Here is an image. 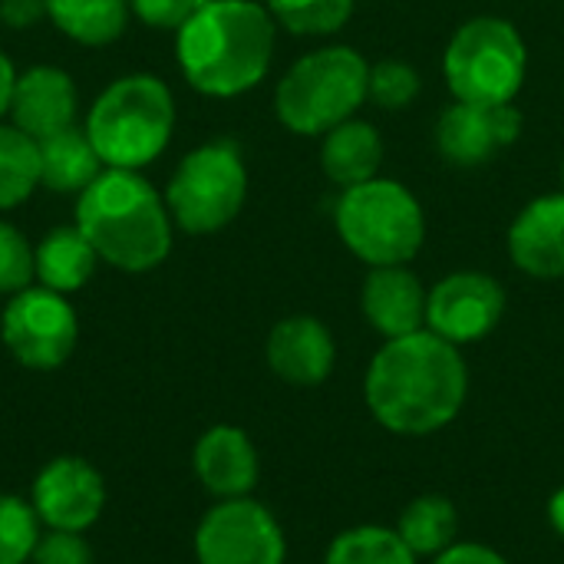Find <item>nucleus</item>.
Listing matches in <instances>:
<instances>
[{
  "instance_id": "obj_36",
  "label": "nucleus",
  "mask_w": 564,
  "mask_h": 564,
  "mask_svg": "<svg viewBox=\"0 0 564 564\" xmlns=\"http://www.w3.org/2000/svg\"><path fill=\"white\" fill-rule=\"evenodd\" d=\"M562 182H564V162H562Z\"/></svg>"
},
{
  "instance_id": "obj_10",
  "label": "nucleus",
  "mask_w": 564,
  "mask_h": 564,
  "mask_svg": "<svg viewBox=\"0 0 564 564\" xmlns=\"http://www.w3.org/2000/svg\"><path fill=\"white\" fill-rule=\"evenodd\" d=\"M198 564H284L288 542L261 502L251 496L225 499L195 529Z\"/></svg>"
},
{
  "instance_id": "obj_28",
  "label": "nucleus",
  "mask_w": 564,
  "mask_h": 564,
  "mask_svg": "<svg viewBox=\"0 0 564 564\" xmlns=\"http://www.w3.org/2000/svg\"><path fill=\"white\" fill-rule=\"evenodd\" d=\"M423 89V79L420 73L403 63V59H380L370 66V76H367V99H373L380 109H406L416 102Z\"/></svg>"
},
{
  "instance_id": "obj_25",
  "label": "nucleus",
  "mask_w": 564,
  "mask_h": 564,
  "mask_svg": "<svg viewBox=\"0 0 564 564\" xmlns=\"http://www.w3.org/2000/svg\"><path fill=\"white\" fill-rule=\"evenodd\" d=\"M324 564H416V555L406 549L397 529L357 525L330 542Z\"/></svg>"
},
{
  "instance_id": "obj_32",
  "label": "nucleus",
  "mask_w": 564,
  "mask_h": 564,
  "mask_svg": "<svg viewBox=\"0 0 564 564\" xmlns=\"http://www.w3.org/2000/svg\"><path fill=\"white\" fill-rule=\"evenodd\" d=\"M46 17V0H0V23L10 30H26Z\"/></svg>"
},
{
  "instance_id": "obj_6",
  "label": "nucleus",
  "mask_w": 564,
  "mask_h": 564,
  "mask_svg": "<svg viewBox=\"0 0 564 564\" xmlns=\"http://www.w3.org/2000/svg\"><path fill=\"white\" fill-rule=\"evenodd\" d=\"M367 76L370 63L354 46L314 50L281 76L274 112L297 135H327L364 106Z\"/></svg>"
},
{
  "instance_id": "obj_33",
  "label": "nucleus",
  "mask_w": 564,
  "mask_h": 564,
  "mask_svg": "<svg viewBox=\"0 0 564 564\" xmlns=\"http://www.w3.org/2000/svg\"><path fill=\"white\" fill-rule=\"evenodd\" d=\"M433 564H509L499 552L479 545V542H456L443 555H436Z\"/></svg>"
},
{
  "instance_id": "obj_18",
  "label": "nucleus",
  "mask_w": 564,
  "mask_h": 564,
  "mask_svg": "<svg viewBox=\"0 0 564 564\" xmlns=\"http://www.w3.org/2000/svg\"><path fill=\"white\" fill-rule=\"evenodd\" d=\"M426 288L406 264L370 268L364 281V317L387 340L426 330Z\"/></svg>"
},
{
  "instance_id": "obj_35",
  "label": "nucleus",
  "mask_w": 564,
  "mask_h": 564,
  "mask_svg": "<svg viewBox=\"0 0 564 564\" xmlns=\"http://www.w3.org/2000/svg\"><path fill=\"white\" fill-rule=\"evenodd\" d=\"M549 519H552V525H555V532L564 535V486L552 496V502H549Z\"/></svg>"
},
{
  "instance_id": "obj_26",
  "label": "nucleus",
  "mask_w": 564,
  "mask_h": 564,
  "mask_svg": "<svg viewBox=\"0 0 564 564\" xmlns=\"http://www.w3.org/2000/svg\"><path fill=\"white\" fill-rule=\"evenodd\" d=\"M268 13L297 36H330L354 17V0H268Z\"/></svg>"
},
{
  "instance_id": "obj_22",
  "label": "nucleus",
  "mask_w": 564,
  "mask_h": 564,
  "mask_svg": "<svg viewBox=\"0 0 564 564\" xmlns=\"http://www.w3.org/2000/svg\"><path fill=\"white\" fill-rule=\"evenodd\" d=\"M46 17L83 46H106L122 36L129 0H46Z\"/></svg>"
},
{
  "instance_id": "obj_27",
  "label": "nucleus",
  "mask_w": 564,
  "mask_h": 564,
  "mask_svg": "<svg viewBox=\"0 0 564 564\" xmlns=\"http://www.w3.org/2000/svg\"><path fill=\"white\" fill-rule=\"evenodd\" d=\"M40 535L43 522L33 512L30 499L0 492V564L30 562Z\"/></svg>"
},
{
  "instance_id": "obj_13",
  "label": "nucleus",
  "mask_w": 564,
  "mask_h": 564,
  "mask_svg": "<svg viewBox=\"0 0 564 564\" xmlns=\"http://www.w3.org/2000/svg\"><path fill=\"white\" fill-rule=\"evenodd\" d=\"M522 135V112L506 106H476V102H453L443 109L436 122V145L449 165L476 169L496 159L506 145Z\"/></svg>"
},
{
  "instance_id": "obj_34",
  "label": "nucleus",
  "mask_w": 564,
  "mask_h": 564,
  "mask_svg": "<svg viewBox=\"0 0 564 564\" xmlns=\"http://www.w3.org/2000/svg\"><path fill=\"white\" fill-rule=\"evenodd\" d=\"M13 83H17V69L7 59V53L0 50V116L10 112V96H13Z\"/></svg>"
},
{
  "instance_id": "obj_30",
  "label": "nucleus",
  "mask_w": 564,
  "mask_h": 564,
  "mask_svg": "<svg viewBox=\"0 0 564 564\" xmlns=\"http://www.w3.org/2000/svg\"><path fill=\"white\" fill-rule=\"evenodd\" d=\"M33 564H93V549L83 532H56L46 529L33 549Z\"/></svg>"
},
{
  "instance_id": "obj_7",
  "label": "nucleus",
  "mask_w": 564,
  "mask_h": 564,
  "mask_svg": "<svg viewBox=\"0 0 564 564\" xmlns=\"http://www.w3.org/2000/svg\"><path fill=\"white\" fill-rule=\"evenodd\" d=\"M529 69L522 33L502 17H473L463 23L443 56V76L459 102L506 106L519 96Z\"/></svg>"
},
{
  "instance_id": "obj_1",
  "label": "nucleus",
  "mask_w": 564,
  "mask_h": 564,
  "mask_svg": "<svg viewBox=\"0 0 564 564\" xmlns=\"http://www.w3.org/2000/svg\"><path fill=\"white\" fill-rule=\"evenodd\" d=\"M469 393V370L459 347L416 330L387 340L364 380V397L373 420L397 436H430L449 426Z\"/></svg>"
},
{
  "instance_id": "obj_8",
  "label": "nucleus",
  "mask_w": 564,
  "mask_h": 564,
  "mask_svg": "<svg viewBox=\"0 0 564 564\" xmlns=\"http://www.w3.org/2000/svg\"><path fill=\"white\" fill-rule=\"evenodd\" d=\"M248 198V169L235 142H205L192 149L169 178L165 205L188 235H215L231 225Z\"/></svg>"
},
{
  "instance_id": "obj_9",
  "label": "nucleus",
  "mask_w": 564,
  "mask_h": 564,
  "mask_svg": "<svg viewBox=\"0 0 564 564\" xmlns=\"http://www.w3.org/2000/svg\"><path fill=\"white\" fill-rule=\"evenodd\" d=\"M0 337L20 367L56 370L76 350L79 321L66 294H56L40 284L10 297L0 321Z\"/></svg>"
},
{
  "instance_id": "obj_16",
  "label": "nucleus",
  "mask_w": 564,
  "mask_h": 564,
  "mask_svg": "<svg viewBox=\"0 0 564 564\" xmlns=\"http://www.w3.org/2000/svg\"><path fill=\"white\" fill-rule=\"evenodd\" d=\"M76 102L79 96L69 73L56 66H30L26 73H17L10 119L20 132L40 142L76 126Z\"/></svg>"
},
{
  "instance_id": "obj_11",
  "label": "nucleus",
  "mask_w": 564,
  "mask_h": 564,
  "mask_svg": "<svg viewBox=\"0 0 564 564\" xmlns=\"http://www.w3.org/2000/svg\"><path fill=\"white\" fill-rule=\"evenodd\" d=\"M506 314V291L482 271H456L426 294V330L463 347L489 337Z\"/></svg>"
},
{
  "instance_id": "obj_21",
  "label": "nucleus",
  "mask_w": 564,
  "mask_h": 564,
  "mask_svg": "<svg viewBox=\"0 0 564 564\" xmlns=\"http://www.w3.org/2000/svg\"><path fill=\"white\" fill-rule=\"evenodd\" d=\"M33 254H36V281L56 294L79 291L99 264L96 248L76 225L46 231L43 241L33 248Z\"/></svg>"
},
{
  "instance_id": "obj_31",
  "label": "nucleus",
  "mask_w": 564,
  "mask_h": 564,
  "mask_svg": "<svg viewBox=\"0 0 564 564\" xmlns=\"http://www.w3.org/2000/svg\"><path fill=\"white\" fill-rule=\"evenodd\" d=\"M205 0H129V10L155 30H182Z\"/></svg>"
},
{
  "instance_id": "obj_24",
  "label": "nucleus",
  "mask_w": 564,
  "mask_h": 564,
  "mask_svg": "<svg viewBox=\"0 0 564 564\" xmlns=\"http://www.w3.org/2000/svg\"><path fill=\"white\" fill-rule=\"evenodd\" d=\"M40 185L36 139L17 126H0V212L23 205Z\"/></svg>"
},
{
  "instance_id": "obj_2",
  "label": "nucleus",
  "mask_w": 564,
  "mask_h": 564,
  "mask_svg": "<svg viewBox=\"0 0 564 564\" xmlns=\"http://www.w3.org/2000/svg\"><path fill=\"white\" fill-rule=\"evenodd\" d=\"M178 66L185 79L215 99L254 89L274 56V17L254 0H205L178 30Z\"/></svg>"
},
{
  "instance_id": "obj_23",
  "label": "nucleus",
  "mask_w": 564,
  "mask_h": 564,
  "mask_svg": "<svg viewBox=\"0 0 564 564\" xmlns=\"http://www.w3.org/2000/svg\"><path fill=\"white\" fill-rule=\"evenodd\" d=\"M397 535L406 542V549L420 558H436L449 545H456L459 535V512L446 496H420L413 499L400 519H397Z\"/></svg>"
},
{
  "instance_id": "obj_29",
  "label": "nucleus",
  "mask_w": 564,
  "mask_h": 564,
  "mask_svg": "<svg viewBox=\"0 0 564 564\" xmlns=\"http://www.w3.org/2000/svg\"><path fill=\"white\" fill-rule=\"evenodd\" d=\"M36 278V254L30 241L7 221H0V294H20Z\"/></svg>"
},
{
  "instance_id": "obj_4",
  "label": "nucleus",
  "mask_w": 564,
  "mask_h": 564,
  "mask_svg": "<svg viewBox=\"0 0 564 564\" xmlns=\"http://www.w3.org/2000/svg\"><path fill=\"white\" fill-rule=\"evenodd\" d=\"M172 129V89L152 73L119 76L99 93L86 116V135L93 139L106 169L139 172L165 152Z\"/></svg>"
},
{
  "instance_id": "obj_5",
  "label": "nucleus",
  "mask_w": 564,
  "mask_h": 564,
  "mask_svg": "<svg viewBox=\"0 0 564 564\" xmlns=\"http://www.w3.org/2000/svg\"><path fill=\"white\" fill-rule=\"evenodd\" d=\"M334 225L354 258L370 268L410 264L426 238V218L416 195L397 178H370L344 188Z\"/></svg>"
},
{
  "instance_id": "obj_3",
  "label": "nucleus",
  "mask_w": 564,
  "mask_h": 564,
  "mask_svg": "<svg viewBox=\"0 0 564 564\" xmlns=\"http://www.w3.org/2000/svg\"><path fill=\"white\" fill-rule=\"evenodd\" d=\"M76 228L89 238L99 261L126 274L159 268L172 251V215L165 198L129 169H102L79 195Z\"/></svg>"
},
{
  "instance_id": "obj_19",
  "label": "nucleus",
  "mask_w": 564,
  "mask_h": 564,
  "mask_svg": "<svg viewBox=\"0 0 564 564\" xmlns=\"http://www.w3.org/2000/svg\"><path fill=\"white\" fill-rule=\"evenodd\" d=\"M36 149H40V185L59 195H83L106 169L86 129L76 126L40 139Z\"/></svg>"
},
{
  "instance_id": "obj_17",
  "label": "nucleus",
  "mask_w": 564,
  "mask_h": 564,
  "mask_svg": "<svg viewBox=\"0 0 564 564\" xmlns=\"http://www.w3.org/2000/svg\"><path fill=\"white\" fill-rule=\"evenodd\" d=\"M509 254L529 278H564V192L529 202L509 228Z\"/></svg>"
},
{
  "instance_id": "obj_15",
  "label": "nucleus",
  "mask_w": 564,
  "mask_h": 564,
  "mask_svg": "<svg viewBox=\"0 0 564 564\" xmlns=\"http://www.w3.org/2000/svg\"><path fill=\"white\" fill-rule=\"evenodd\" d=\"M192 469L205 486V492H212L218 502L251 496L261 473L251 436L228 423L212 426L198 436L192 453Z\"/></svg>"
},
{
  "instance_id": "obj_14",
  "label": "nucleus",
  "mask_w": 564,
  "mask_h": 564,
  "mask_svg": "<svg viewBox=\"0 0 564 564\" xmlns=\"http://www.w3.org/2000/svg\"><path fill=\"white\" fill-rule=\"evenodd\" d=\"M268 367L291 387H317L334 373L337 344L327 324L307 314L284 317L268 334Z\"/></svg>"
},
{
  "instance_id": "obj_20",
  "label": "nucleus",
  "mask_w": 564,
  "mask_h": 564,
  "mask_svg": "<svg viewBox=\"0 0 564 564\" xmlns=\"http://www.w3.org/2000/svg\"><path fill=\"white\" fill-rule=\"evenodd\" d=\"M380 162H383V139L364 119H347L324 135L321 169L340 188L377 178Z\"/></svg>"
},
{
  "instance_id": "obj_12",
  "label": "nucleus",
  "mask_w": 564,
  "mask_h": 564,
  "mask_svg": "<svg viewBox=\"0 0 564 564\" xmlns=\"http://www.w3.org/2000/svg\"><path fill=\"white\" fill-rule=\"evenodd\" d=\"M30 506L43 529L86 532L106 509V479L93 463L79 456H56L36 473Z\"/></svg>"
}]
</instances>
